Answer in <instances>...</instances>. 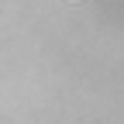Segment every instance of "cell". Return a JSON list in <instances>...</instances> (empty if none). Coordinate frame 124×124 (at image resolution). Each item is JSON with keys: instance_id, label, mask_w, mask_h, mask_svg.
Here are the masks:
<instances>
[{"instance_id": "cell-1", "label": "cell", "mask_w": 124, "mask_h": 124, "mask_svg": "<svg viewBox=\"0 0 124 124\" xmlns=\"http://www.w3.org/2000/svg\"><path fill=\"white\" fill-rule=\"evenodd\" d=\"M69 4H79V0H69Z\"/></svg>"}]
</instances>
